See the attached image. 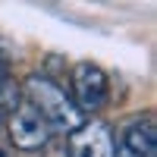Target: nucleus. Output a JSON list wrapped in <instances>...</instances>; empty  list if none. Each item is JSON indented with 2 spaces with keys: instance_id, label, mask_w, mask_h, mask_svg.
Returning <instances> with one entry per match:
<instances>
[{
  "instance_id": "1",
  "label": "nucleus",
  "mask_w": 157,
  "mask_h": 157,
  "mask_svg": "<svg viewBox=\"0 0 157 157\" xmlns=\"http://www.w3.org/2000/svg\"><path fill=\"white\" fill-rule=\"evenodd\" d=\"M25 104H32L47 120L50 129H60V132H69V135L85 123L78 107L72 104V98L57 82H50L44 75H29L25 78Z\"/></svg>"
},
{
  "instance_id": "2",
  "label": "nucleus",
  "mask_w": 157,
  "mask_h": 157,
  "mask_svg": "<svg viewBox=\"0 0 157 157\" xmlns=\"http://www.w3.org/2000/svg\"><path fill=\"white\" fill-rule=\"evenodd\" d=\"M50 135L54 129L32 104H16V110L10 113V138L19 151H44L50 145Z\"/></svg>"
},
{
  "instance_id": "3",
  "label": "nucleus",
  "mask_w": 157,
  "mask_h": 157,
  "mask_svg": "<svg viewBox=\"0 0 157 157\" xmlns=\"http://www.w3.org/2000/svg\"><path fill=\"white\" fill-rule=\"evenodd\" d=\"M107 91H110L107 72H104L98 63H78V66L72 69V94H75L72 104L78 107V113L104 107Z\"/></svg>"
},
{
  "instance_id": "4",
  "label": "nucleus",
  "mask_w": 157,
  "mask_h": 157,
  "mask_svg": "<svg viewBox=\"0 0 157 157\" xmlns=\"http://www.w3.org/2000/svg\"><path fill=\"white\" fill-rule=\"evenodd\" d=\"M69 157H113V135L104 123H82L69 135Z\"/></svg>"
},
{
  "instance_id": "5",
  "label": "nucleus",
  "mask_w": 157,
  "mask_h": 157,
  "mask_svg": "<svg viewBox=\"0 0 157 157\" xmlns=\"http://www.w3.org/2000/svg\"><path fill=\"white\" fill-rule=\"evenodd\" d=\"M113 157H154V126L151 120H135L123 129L120 141L113 145Z\"/></svg>"
},
{
  "instance_id": "6",
  "label": "nucleus",
  "mask_w": 157,
  "mask_h": 157,
  "mask_svg": "<svg viewBox=\"0 0 157 157\" xmlns=\"http://www.w3.org/2000/svg\"><path fill=\"white\" fill-rule=\"evenodd\" d=\"M0 157H13V154H10V151H6V148H0Z\"/></svg>"
}]
</instances>
